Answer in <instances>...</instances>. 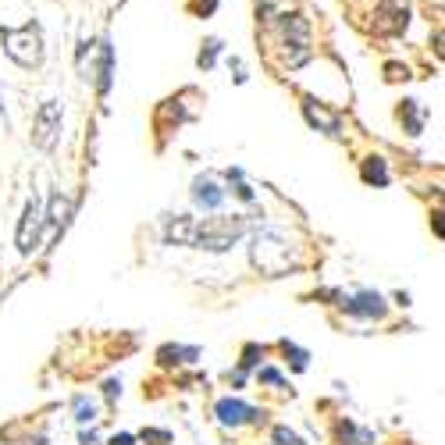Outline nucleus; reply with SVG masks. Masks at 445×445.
<instances>
[{"instance_id": "a878e982", "label": "nucleus", "mask_w": 445, "mask_h": 445, "mask_svg": "<svg viewBox=\"0 0 445 445\" xmlns=\"http://www.w3.org/2000/svg\"><path fill=\"white\" fill-rule=\"evenodd\" d=\"M110 445H132V434H118V438L110 441Z\"/></svg>"}, {"instance_id": "0eeeda50", "label": "nucleus", "mask_w": 445, "mask_h": 445, "mask_svg": "<svg viewBox=\"0 0 445 445\" xmlns=\"http://www.w3.org/2000/svg\"><path fill=\"white\" fill-rule=\"evenodd\" d=\"M303 115H307V122L310 125H317L321 132H328V136H339V129H342V122H339V115L335 110H328L324 103H317L314 96H307L303 100Z\"/></svg>"}, {"instance_id": "cd10ccee", "label": "nucleus", "mask_w": 445, "mask_h": 445, "mask_svg": "<svg viewBox=\"0 0 445 445\" xmlns=\"http://www.w3.org/2000/svg\"><path fill=\"white\" fill-rule=\"evenodd\" d=\"M0 110H4V103H0Z\"/></svg>"}, {"instance_id": "f03ea898", "label": "nucleus", "mask_w": 445, "mask_h": 445, "mask_svg": "<svg viewBox=\"0 0 445 445\" xmlns=\"http://www.w3.org/2000/svg\"><path fill=\"white\" fill-rule=\"evenodd\" d=\"M253 267L267 278H278V274H289L296 264H299V250L296 243H289L282 232H257L253 236Z\"/></svg>"}, {"instance_id": "4468645a", "label": "nucleus", "mask_w": 445, "mask_h": 445, "mask_svg": "<svg viewBox=\"0 0 445 445\" xmlns=\"http://www.w3.org/2000/svg\"><path fill=\"white\" fill-rule=\"evenodd\" d=\"M363 179L374 182V186H388V168H385L381 157H367L363 160Z\"/></svg>"}, {"instance_id": "ddd939ff", "label": "nucleus", "mask_w": 445, "mask_h": 445, "mask_svg": "<svg viewBox=\"0 0 445 445\" xmlns=\"http://www.w3.org/2000/svg\"><path fill=\"white\" fill-rule=\"evenodd\" d=\"M399 115L406 118V132L410 136H420V129H424V107H417V100H406Z\"/></svg>"}, {"instance_id": "6ab92c4d", "label": "nucleus", "mask_w": 445, "mask_h": 445, "mask_svg": "<svg viewBox=\"0 0 445 445\" xmlns=\"http://www.w3.org/2000/svg\"><path fill=\"white\" fill-rule=\"evenodd\" d=\"M339 438H342L346 445H356V441H367L370 434H367V431H363V434H356V431H353V424H339Z\"/></svg>"}, {"instance_id": "6e6552de", "label": "nucleus", "mask_w": 445, "mask_h": 445, "mask_svg": "<svg viewBox=\"0 0 445 445\" xmlns=\"http://www.w3.org/2000/svg\"><path fill=\"white\" fill-rule=\"evenodd\" d=\"M342 307H346V314H353V317H385V314H388V303H385L378 292H356V296L346 299Z\"/></svg>"}, {"instance_id": "423d86ee", "label": "nucleus", "mask_w": 445, "mask_h": 445, "mask_svg": "<svg viewBox=\"0 0 445 445\" xmlns=\"http://www.w3.org/2000/svg\"><path fill=\"white\" fill-rule=\"evenodd\" d=\"M43 203H39V196H29V203H25V214H22V225H18V253H32L36 250V239H39V225H43Z\"/></svg>"}, {"instance_id": "f3484780", "label": "nucleus", "mask_w": 445, "mask_h": 445, "mask_svg": "<svg viewBox=\"0 0 445 445\" xmlns=\"http://www.w3.org/2000/svg\"><path fill=\"white\" fill-rule=\"evenodd\" d=\"M93 417H96V406H93L86 396H79V399H75V420H79V424H89Z\"/></svg>"}, {"instance_id": "5701e85b", "label": "nucleus", "mask_w": 445, "mask_h": 445, "mask_svg": "<svg viewBox=\"0 0 445 445\" xmlns=\"http://www.w3.org/2000/svg\"><path fill=\"white\" fill-rule=\"evenodd\" d=\"M143 438H146V441H164V445L172 441V434H168V431H143Z\"/></svg>"}, {"instance_id": "4be33fe9", "label": "nucleus", "mask_w": 445, "mask_h": 445, "mask_svg": "<svg viewBox=\"0 0 445 445\" xmlns=\"http://www.w3.org/2000/svg\"><path fill=\"white\" fill-rule=\"evenodd\" d=\"M257 356H264V349H260V346H246V353H243V370H250V367L257 363Z\"/></svg>"}, {"instance_id": "b1692460", "label": "nucleus", "mask_w": 445, "mask_h": 445, "mask_svg": "<svg viewBox=\"0 0 445 445\" xmlns=\"http://www.w3.org/2000/svg\"><path fill=\"white\" fill-rule=\"evenodd\" d=\"M260 381H267V385H282V374H278V370H260Z\"/></svg>"}, {"instance_id": "39448f33", "label": "nucleus", "mask_w": 445, "mask_h": 445, "mask_svg": "<svg viewBox=\"0 0 445 445\" xmlns=\"http://www.w3.org/2000/svg\"><path fill=\"white\" fill-rule=\"evenodd\" d=\"M410 22V4L406 0H381V8L374 11V32L381 36H399Z\"/></svg>"}, {"instance_id": "7ed1b4c3", "label": "nucleus", "mask_w": 445, "mask_h": 445, "mask_svg": "<svg viewBox=\"0 0 445 445\" xmlns=\"http://www.w3.org/2000/svg\"><path fill=\"white\" fill-rule=\"evenodd\" d=\"M0 43H4L8 58L22 68H39L43 65V32L36 22H25L18 29H0Z\"/></svg>"}, {"instance_id": "9d476101", "label": "nucleus", "mask_w": 445, "mask_h": 445, "mask_svg": "<svg viewBox=\"0 0 445 445\" xmlns=\"http://www.w3.org/2000/svg\"><path fill=\"white\" fill-rule=\"evenodd\" d=\"M193 200H196L200 207H207V210H217L221 200H225V193H221L210 179H196V182H193Z\"/></svg>"}, {"instance_id": "dca6fc26", "label": "nucleus", "mask_w": 445, "mask_h": 445, "mask_svg": "<svg viewBox=\"0 0 445 445\" xmlns=\"http://www.w3.org/2000/svg\"><path fill=\"white\" fill-rule=\"evenodd\" d=\"M221 53V39H207L203 43V50H200V58H196V65L200 68H214V58Z\"/></svg>"}, {"instance_id": "2eb2a0df", "label": "nucleus", "mask_w": 445, "mask_h": 445, "mask_svg": "<svg viewBox=\"0 0 445 445\" xmlns=\"http://www.w3.org/2000/svg\"><path fill=\"white\" fill-rule=\"evenodd\" d=\"M196 356H200V349H175V346L160 349V363H186V360H196Z\"/></svg>"}, {"instance_id": "aec40b11", "label": "nucleus", "mask_w": 445, "mask_h": 445, "mask_svg": "<svg viewBox=\"0 0 445 445\" xmlns=\"http://www.w3.org/2000/svg\"><path fill=\"white\" fill-rule=\"evenodd\" d=\"M274 441H278V445H303V438L292 434L289 427H274Z\"/></svg>"}, {"instance_id": "412c9836", "label": "nucleus", "mask_w": 445, "mask_h": 445, "mask_svg": "<svg viewBox=\"0 0 445 445\" xmlns=\"http://www.w3.org/2000/svg\"><path fill=\"white\" fill-rule=\"evenodd\" d=\"M228 179L236 182V193H239L243 200H253V189H250V186L243 182V175H239V172H228Z\"/></svg>"}, {"instance_id": "f8f14e48", "label": "nucleus", "mask_w": 445, "mask_h": 445, "mask_svg": "<svg viewBox=\"0 0 445 445\" xmlns=\"http://www.w3.org/2000/svg\"><path fill=\"white\" fill-rule=\"evenodd\" d=\"M110 72H115V50H110V43L103 39L100 43V93L110 89Z\"/></svg>"}, {"instance_id": "f257e3e1", "label": "nucleus", "mask_w": 445, "mask_h": 445, "mask_svg": "<svg viewBox=\"0 0 445 445\" xmlns=\"http://www.w3.org/2000/svg\"><path fill=\"white\" fill-rule=\"evenodd\" d=\"M250 228V221L232 214V217H189L179 214L168 221L164 228V239L175 243V246H193V250H210V253H225L232 250Z\"/></svg>"}, {"instance_id": "1a4fd4ad", "label": "nucleus", "mask_w": 445, "mask_h": 445, "mask_svg": "<svg viewBox=\"0 0 445 445\" xmlns=\"http://www.w3.org/2000/svg\"><path fill=\"white\" fill-rule=\"evenodd\" d=\"M214 413H217V420H221V424H232V427H239V424H246V420H257V417H260L253 406H246V403H239V399H221V403L214 406Z\"/></svg>"}, {"instance_id": "a211bd4d", "label": "nucleus", "mask_w": 445, "mask_h": 445, "mask_svg": "<svg viewBox=\"0 0 445 445\" xmlns=\"http://www.w3.org/2000/svg\"><path fill=\"white\" fill-rule=\"evenodd\" d=\"M282 349H285V356H292V367L296 370H307V353L303 349H296L292 342H282Z\"/></svg>"}, {"instance_id": "20e7f679", "label": "nucleus", "mask_w": 445, "mask_h": 445, "mask_svg": "<svg viewBox=\"0 0 445 445\" xmlns=\"http://www.w3.org/2000/svg\"><path fill=\"white\" fill-rule=\"evenodd\" d=\"M61 132V103L58 100H43L36 110V122H32V146L39 150H53Z\"/></svg>"}, {"instance_id": "bb28decb", "label": "nucleus", "mask_w": 445, "mask_h": 445, "mask_svg": "<svg viewBox=\"0 0 445 445\" xmlns=\"http://www.w3.org/2000/svg\"><path fill=\"white\" fill-rule=\"evenodd\" d=\"M25 445H46V438H43V434H36V438H29Z\"/></svg>"}, {"instance_id": "393cba45", "label": "nucleus", "mask_w": 445, "mask_h": 445, "mask_svg": "<svg viewBox=\"0 0 445 445\" xmlns=\"http://www.w3.org/2000/svg\"><path fill=\"white\" fill-rule=\"evenodd\" d=\"M103 392H107L110 399H115V396L122 392V385H118V381H107V385H103Z\"/></svg>"}, {"instance_id": "9b49d317", "label": "nucleus", "mask_w": 445, "mask_h": 445, "mask_svg": "<svg viewBox=\"0 0 445 445\" xmlns=\"http://www.w3.org/2000/svg\"><path fill=\"white\" fill-rule=\"evenodd\" d=\"M68 217H72V200L61 196V193H53V196H50V228H53V232L65 228Z\"/></svg>"}]
</instances>
